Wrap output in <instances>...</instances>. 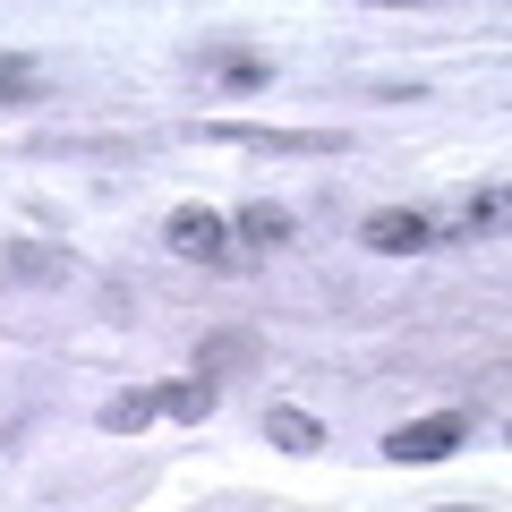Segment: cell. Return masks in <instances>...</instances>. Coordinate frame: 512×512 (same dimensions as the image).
Listing matches in <instances>:
<instances>
[{
	"mask_svg": "<svg viewBox=\"0 0 512 512\" xmlns=\"http://www.w3.org/2000/svg\"><path fill=\"white\" fill-rule=\"evenodd\" d=\"M163 248L188 256V265H214V274H239L231 222H222L214 205H171V214H163Z\"/></svg>",
	"mask_w": 512,
	"mask_h": 512,
	"instance_id": "6da1fadb",
	"label": "cell"
},
{
	"mask_svg": "<svg viewBox=\"0 0 512 512\" xmlns=\"http://www.w3.org/2000/svg\"><path fill=\"white\" fill-rule=\"evenodd\" d=\"M470 444V410H444V419H410L384 436V461H402V470H427V461H453Z\"/></svg>",
	"mask_w": 512,
	"mask_h": 512,
	"instance_id": "7a4b0ae2",
	"label": "cell"
},
{
	"mask_svg": "<svg viewBox=\"0 0 512 512\" xmlns=\"http://www.w3.org/2000/svg\"><path fill=\"white\" fill-rule=\"evenodd\" d=\"M359 239L376 256H419V248H436V214H427V205H376V214L359 222Z\"/></svg>",
	"mask_w": 512,
	"mask_h": 512,
	"instance_id": "3957f363",
	"label": "cell"
},
{
	"mask_svg": "<svg viewBox=\"0 0 512 512\" xmlns=\"http://www.w3.org/2000/svg\"><path fill=\"white\" fill-rule=\"evenodd\" d=\"M256 359H265V333H248V325H231V333H205V342H197V376H205V384H222V376H248Z\"/></svg>",
	"mask_w": 512,
	"mask_h": 512,
	"instance_id": "277c9868",
	"label": "cell"
},
{
	"mask_svg": "<svg viewBox=\"0 0 512 512\" xmlns=\"http://www.w3.org/2000/svg\"><path fill=\"white\" fill-rule=\"evenodd\" d=\"M197 69H214L231 94H256V86H274V60L239 52V43H205V52H197Z\"/></svg>",
	"mask_w": 512,
	"mask_h": 512,
	"instance_id": "5b68a950",
	"label": "cell"
},
{
	"mask_svg": "<svg viewBox=\"0 0 512 512\" xmlns=\"http://www.w3.org/2000/svg\"><path fill=\"white\" fill-rule=\"evenodd\" d=\"M291 231H299L291 205H274V197H248V205L231 214V239H248V248H282Z\"/></svg>",
	"mask_w": 512,
	"mask_h": 512,
	"instance_id": "8992f818",
	"label": "cell"
},
{
	"mask_svg": "<svg viewBox=\"0 0 512 512\" xmlns=\"http://www.w3.org/2000/svg\"><path fill=\"white\" fill-rule=\"evenodd\" d=\"M154 402H163V419H180V427H205V419L222 410V384H205V376H180V384H163Z\"/></svg>",
	"mask_w": 512,
	"mask_h": 512,
	"instance_id": "52a82bcc",
	"label": "cell"
},
{
	"mask_svg": "<svg viewBox=\"0 0 512 512\" xmlns=\"http://www.w3.org/2000/svg\"><path fill=\"white\" fill-rule=\"evenodd\" d=\"M94 419H103V436H137V427H154V419H163V402H154L146 384H128V393H111V402L94 410Z\"/></svg>",
	"mask_w": 512,
	"mask_h": 512,
	"instance_id": "ba28073f",
	"label": "cell"
},
{
	"mask_svg": "<svg viewBox=\"0 0 512 512\" xmlns=\"http://www.w3.org/2000/svg\"><path fill=\"white\" fill-rule=\"evenodd\" d=\"M9 274L18 282H69V248H52V239H9Z\"/></svg>",
	"mask_w": 512,
	"mask_h": 512,
	"instance_id": "9c48e42d",
	"label": "cell"
},
{
	"mask_svg": "<svg viewBox=\"0 0 512 512\" xmlns=\"http://www.w3.org/2000/svg\"><path fill=\"white\" fill-rule=\"evenodd\" d=\"M265 436H274L282 453H325V427H316L299 402H274V410H265Z\"/></svg>",
	"mask_w": 512,
	"mask_h": 512,
	"instance_id": "30bf717a",
	"label": "cell"
},
{
	"mask_svg": "<svg viewBox=\"0 0 512 512\" xmlns=\"http://www.w3.org/2000/svg\"><path fill=\"white\" fill-rule=\"evenodd\" d=\"M43 94V69L26 52H0V103H35Z\"/></svg>",
	"mask_w": 512,
	"mask_h": 512,
	"instance_id": "8fae6325",
	"label": "cell"
},
{
	"mask_svg": "<svg viewBox=\"0 0 512 512\" xmlns=\"http://www.w3.org/2000/svg\"><path fill=\"white\" fill-rule=\"evenodd\" d=\"M495 214H504V188H478V197L461 205V222H453V239H478V231H495Z\"/></svg>",
	"mask_w": 512,
	"mask_h": 512,
	"instance_id": "7c38bea8",
	"label": "cell"
},
{
	"mask_svg": "<svg viewBox=\"0 0 512 512\" xmlns=\"http://www.w3.org/2000/svg\"><path fill=\"white\" fill-rule=\"evenodd\" d=\"M444 512H470V504H444Z\"/></svg>",
	"mask_w": 512,
	"mask_h": 512,
	"instance_id": "4fadbf2b",
	"label": "cell"
}]
</instances>
